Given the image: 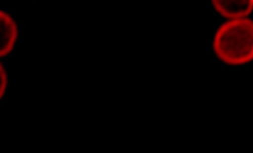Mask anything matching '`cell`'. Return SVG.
I'll use <instances>...</instances> for the list:
<instances>
[{"instance_id": "cell-2", "label": "cell", "mask_w": 253, "mask_h": 153, "mask_svg": "<svg viewBox=\"0 0 253 153\" xmlns=\"http://www.w3.org/2000/svg\"><path fill=\"white\" fill-rule=\"evenodd\" d=\"M217 10L225 17L240 19L249 14L253 0H212Z\"/></svg>"}, {"instance_id": "cell-1", "label": "cell", "mask_w": 253, "mask_h": 153, "mask_svg": "<svg viewBox=\"0 0 253 153\" xmlns=\"http://www.w3.org/2000/svg\"><path fill=\"white\" fill-rule=\"evenodd\" d=\"M217 57L229 65L246 64L253 60V22L236 19L223 24L213 44Z\"/></svg>"}, {"instance_id": "cell-3", "label": "cell", "mask_w": 253, "mask_h": 153, "mask_svg": "<svg viewBox=\"0 0 253 153\" xmlns=\"http://www.w3.org/2000/svg\"><path fill=\"white\" fill-rule=\"evenodd\" d=\"M0 24H1V57L9 54L13 50L18 38L17 24L7 13H0Z\"/></svg>"}]
</instances>
